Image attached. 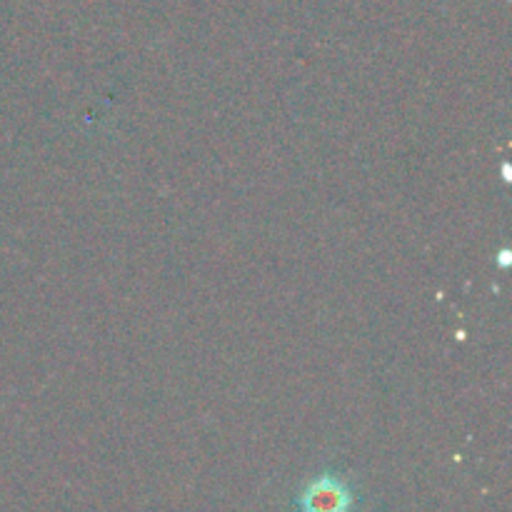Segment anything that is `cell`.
Returning a JSON list of instances; mask_svg holds the SVG:
<instances>
[{"label":"cell","mask_w":512,"mask_h":512,"mask_svg":"<svg viewBox=\"0 0 512 512\" xmlns=\"http://www.w3.org/2000/svg\"><path fill=\"white\" fill-rule=\"evenodd\" d=\"M350 505H353V495H350L348 485L333 475L313 480L300 495L303 512H350Z\"/></svg>","instance_id":"cell-1"}]
</instances>
